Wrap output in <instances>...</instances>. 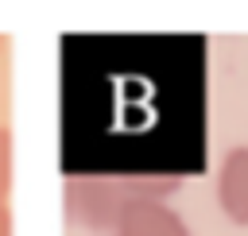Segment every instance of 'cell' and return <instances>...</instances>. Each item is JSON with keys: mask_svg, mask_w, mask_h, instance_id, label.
Segmentation results:
<instances>
[{"mask_svg": "<svg viewBox=\"0 0 248 236\" xmlns=\"http://www.w3.org/2000/svg\"><path fill=\"white\" fill-rule=\"evenodd\" d=\"M178 190L170 174H70L66 178V217L93 232H116L132 201H167Z\"/></svg>", "mask_w": 248, "mask_h": 236, "instance_id": "1", "label": "cell"}, {"mask_svg": "<svg viewBox=\"0 0 248 236\" xmlns=\"http://www.w3.org/2000/svg\"><path fill=\"white\" fill-rule=\"evenodd\" d=\"M217 205L232 224L248 228V143L225 151L217 166Z\"/></svg>", "mask_w": 248, "mask_h": 236, "instance_id": "2", "label": "cell"}, {"mask_svg": "<svg viewBox=\"0 0 248 236\" xmlns=\"http://www.w3.org/2000/svg\"><path fill=\"white\" fill-rule=\"evenodd\" d=\"M112 236H190V224L167 201H132Z\"/></svg>", "mask_w": 248, "mask_h": 236, "instance_id": "3", "label": "cell"}, {"mask_svg": "<svg viewBox=\"0 0 248 236\" xmlns=\"http://www.w3.org/2000/svg\"><path fill=\"white\" fill-rule=\"evenodd\" d=\"M12 193V135L8 128H0V205Z\"/></svg>", "mask_w": 248, "mask_h": 236, "instance_id": "4", "label": "cell"}, {"mask_svg": "<svg viewBox=\"0 0 248 236\" xmlns=\"http://www.w3.org/2000/svg\"><path fill=\"white\" fill-rule=\"evenodd\" d=\"M0 236H12V213H8V205H0Z\"/></svg>", "mask_w": 248, "mask_h": 236, "instance_id": "5", "label": "cell"}, {"mask_svg": "<svg viewBox=\"0 0 248 236\" xmlns=\"http://www.w3.org/2000/svg\"><path fill=\"white\" fill-rule=\"evenodd\" d=\"M0 46H4V39H0Z\"/></svg>", "mask_w": 248, "mask_h": 236, "instance_id": "6", "label": "cell"}]
</instances>
